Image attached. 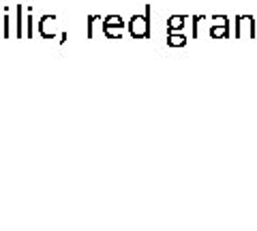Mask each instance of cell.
I'll list each match as a JSON object with an SVG mask.
<instances>
[{
  "instance_id": "obj_5",
  "label": "cell",
  "mask_w": 257,
  "mask_h": 231,
  "mask_svg": "<svg viewBox=\"0 0 257 231\" xmlns=\"http://www.w3.org/2000/svg\"><path fill=\"white\" fill-rule=\"evenodd\" d=\"M32 22H35L32 9H26V22H24V24H26V39H32V37H35V24H32Z\"/></svg>"
},
{
  "instance_id": "obj_2",
  "label": "cell",
  "mask_w": 257,
  "mask_h": 231,
  "mask_svg": "<svg viewBox=\"0 0 257 231\" xmlns=\"http://www.w3.org/2000/svg\"><path fill=\"white\" fill-rule=\"evenodd\" d=\"M39 33L43 39H54L56 37V15H43L39 20Z\"/></svg>"
},
{
  "instance_id": "obj_7",
  "label": "cell",
  "mask_w": 257,
  "mask_h": 231,
  "mask_svg": "<svg viewBox=\"0 0 257 231\" xmlns=\"http://www.w3.org/2000/svg\"><path fill=\"white\" fill-rule=\"evenodd\" d=\"M184 43V37L182 35H170V39H167V45H174V47H178Z\"/></svg>"
},
{
  "instance_id": "obj_6",
  "label": "cell",
  "mask_w": 257,
  "mask_h": 231,
  "mask_svg": "<svg viewBox=\"0 0 257 231\" xmlns=\"http://www.w3.org/2000/svg\"><path fill=\"white\" fill-rule=\"evenodd\" d=\"M103 35L107 39H122V28H107L103 26Z\"/></svg>"
},
{
  "instance_id": "obj_8",
  "label": "cell",
  "mask_w": 257,
  "mask_h": 231,
  "mask_svg": "<svg viewBox=\"0 0 257 231\" xmlns=\"http://www.w3.org/2000/svg\"><path fill=\"white\" fill-rule=\"evenodd\" d=\"M182 18H170V20H167V28H170V30H176V28H180L182 26Z\"/></svg>"
},
{
  "instance_id": "obj_9",
  "label": "cell",
  "mask_w": 257,
  "mask_h": 231,
  "mask_svg": "<svg viewBox=\"0 0 257 231\" xmlns=\"http://www.w3.org/2000/svg\"><path fill=\"white\" fill-rule=\"evenodd\" d=\"M22 26H24V20H22V7L18 5V39L24 35V30H22Z\"/></svg>"
},
{
  "instance_id": "obj_1",
  "label": "cell",
  "mask_w": 257,
  "mask_h": 231,
  "mask_svg": "<svg viewBox=\"0 0 257 231\" xmlns=\"http://www.w3.org/2000/svg\"><path fill=\"white\" fill-rule=\"evenodd\" d=\"M150 15H152V7L146 5V13L144 15H133L128 22V33L133 39H148L150 37Z\"/></svg>"
},
{
  "instance_id": "obj_3",
  "label": "cell",
  "mask_w": 257,
  "mask_h": 231,
  "mask_svg": "<svg viewBox=\"0 0 257 231\" xmlns=\"http://www.w3.org/2000/svg\"><path fill=\"white\" fill-rule=\"evenodd\" d=\"M101 22H103L101 15H90V18H88V22H86V37L88 39L94 37V26L96 24H101Z\"/></svg>"
},
{
  "instance_id": "obj_4",
  "label": "cell",
  "mask_w": 257,
  "mask_h": 231,
  "mask_svg": "<svg viewBox=\"0 0 257 231\" xmlns=\"http://www.w3.org/2000/svg\"><path fill=\"white\" fill-rule=\"evenodd\" d=\"M103 26H107V28H124V20L120 18V15H107V18L103 20Z\"/></svg>"
}]
</instances>
